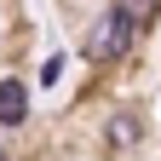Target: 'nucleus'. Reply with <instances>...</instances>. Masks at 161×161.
<instances>
[{"instance_id":"nucleus-3","label":"nucleus","mask_w":161,"mask_h":161,"mask_svg":"<svg viewBox=\"0 0 161 161\" xmlns=\"http://www.w3.org/2000/svg\"><path fill=\"white\" fill-rule=\"evenodd\" d=\"M104 138H109V144H115V150H127V144H132V138H138V121H132V115H115V121H109V127H104Z\"/></svg>"},{"instance_id":"nucleus-2","label":"nucleus","mask_w":161,"mask_h":161,"mask_svg":"<svg viewBox=\"0 0 161 161\" xmlns=\"http://www.w3.org/2000/svg\"><path fill=\"white\" fill-rule=\"evenodd\" d=\"M23 115H29V92L17 80H0V127H23Z\"/></svg>"},{"instance_id":"nucleus-1","label":"nucleus","mask_w":161,"mask_h":161,"mask_svg":"<svg viewBox=\"0 0 161 161\" xmlns=\"http://www.w3.org/2000/svg\"><path fill=\"white\" fill-rule=\"evenodd\" d=\"M132 29H138L132 23V6H109L92 23V35H86V58H92V64H115V58L132 46Z\"/></svg>"}]
</instances>
